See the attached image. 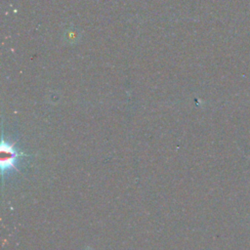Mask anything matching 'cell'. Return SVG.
I'll use <instances>...</instances> for the list:
<instances>
[{"instance_id": "obj_1", "label": "cell", "mask_w": 250, "mask_h": 250, "mask_svg": "<svg viewBox=\"0 0 250 250\" xmlns=\"http://www.w3.org/2000/svg\"><path fill=\"white\" fill-rule=\"evenodd\" d=\"M21 155H23V154L18 152L13 145H11L9 143H5L4 141H2V144H1V170H2V174H4L5 171H10L12 169H15L17 160Z\"/></svg>"}]
</instances>
